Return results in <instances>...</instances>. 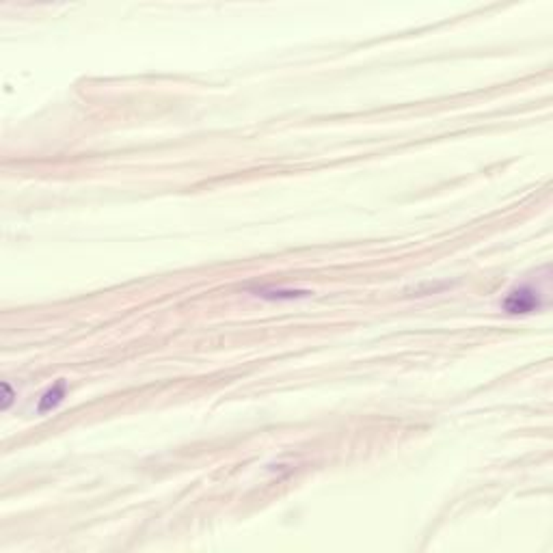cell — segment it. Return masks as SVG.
Returning <instances> with one entry per match:
<instances>
[{
    "mask_svg": "<svg viewBox=\"0 0 553 553\" xmlns=\"http://www.w3.org/2000/svg\"><path fill=\"white\" fill-rule=\"evenodd\" d=\"M506 313H534L545 307V292L543 288L534 286V283H523L508 292V296L501 303Z\"/></svg>",
    "mask_w": 553,
    "mask_h": 553,
    "instance_id": "obj_1",
    "label": "cell"
},
{
    "mask_svg": "<svg viewBox=\"0 0 553 553\" xmlns=\"http://www.w3.org/2000/svg\"><path fill=\"white\" fill-rule=\"evenodd\" d=\"M65 394H67V382L65 380H59V382H55L52 387H50L43 396H41V400H39V405H37V413H50V411H55L61 402H63V398H65Z\"/></svg>",
    "mask_w": 553,
    "mask_h": 553,
    "instance_id": "obj_2",
    "label": "cell"
},
{
    "mask_svg": "<svg viewBox=\"0 0 553 553\" xmlns=\"http://www.w3.org/2000/svg\"><path fill=\"white\" fill-rule=\"evenodd\" d=\"M251 294H255L266 300H294V298H305L311 292L307 290H283V288H251Z\"/></svg>",
    "mask_w": 553,
    "mask_h": 553,
    "instance_id": "obj_3",
    "label": "cell"
},
{
    "mask_svg": "<svg viewBox=\"0 0 553 553\" xmlns=\"http://www.w3.org/2000/svg\"><path fill=\"white\" fill-rule=\"evenodd\" d=\"M3 391H5V396H3V409L7 411L11 407V400H13V391H11V385L9 382H3Z\"/></svg>",
    "mask_w": 553,
    "mask_h": 553,
    "instance_id": "obj_4",
    "label": "cell"
}]
</instances>
